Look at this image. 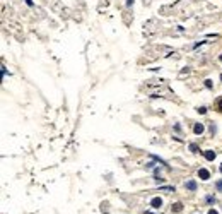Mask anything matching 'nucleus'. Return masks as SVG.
<instances>
[{
    "mask_svg": "<svg viewBox=\"0 0 222 214\" xmlns=\"http://www.w3.org/2000/svg\"><path fill=\"white\" fill-rule=\"evenodd\" d=\"M198 177H200L202 180H209V178H210V171L205 170V168H200V170H198Z\"/></svg>",
    "mask_w": 222,
    "mask_h": 214,
    "instance_id": "obj_1",
    "label": "nucleus"
},
{
    "mask_svg": "<svg viewBox=\"0 0 222 214\" xmlns=\"http://www.w3.org/2000/svg\"><path fill=\"white\" fill-rule=\"evenodd\" d=\"M214 201H215V199H214L212 195H209V197H207V202H214Z\"/></svg>",
    "mask_w": 222,
    "mask_h": 214,
    "instance_id": "obj_14",
    "label": "nucleus"
},
{
    "mask_svg": "<svg viewBox=\"0 0 222 214\" xmlns=\"http://www.w3.org/2000/svg\"><path fill=\"white\" fill-rule=\"evenodd\" d=\"M217 190H219V192H222V180H219V182H217Z\"/></svg>",
    "mask_w": 222,
    "mask_h": 214,
    "instance_id": "obj_12",
    "label": "nucleus"
},
{
    "mask_svg": "<svg viewBox=\"0 0 222 214\" xmlns=\"http://www.w3.org/2000/svg\"><path fill=\"white\" fill-rule=\"evenodd\" d=\"M181 209H183V204H181V202H176V204H173V211H174V213H180Z\"/></svg>",
    "mask_w": 222,
    "mask_h": 214,
    "instance_id": "obj_6",
    "label": "nucleus"
},
{
    "mask_svg": "<svg viewBox=\"0 0 222 214\" xmlns=\"http://www.w3.org/2000/svg\"><path fill=\"white\" fill-rule=\"evenodd\" d=\"M198 113H202V115H205V113H207V108H205V106H202V108H198Z\"/></svg>",
    "mask_w": 222,
    "mask_h": 214,
    "instance_id": "obj_9",
    "label": "nucleus"
},
{
    "mask_svg": "<svg viewBox=\"0 0 222 214\" xmlns=\"http://www.w3.org/2000/svg\"><path fill=\"white\" fill-rule=\"evenodd\" d=\"M209 214H219V213H217L215 209H210V211H209Z\"/></svg>",
    "mask_w": 222,
    "mask_h": 214,
    "instance_id": "obj_15",
    "label": "nucleus"
},
{
    "mask_svg": "<svg viewBox=\"0 0 222 214\" xmlns=\"http://www.w3.org/2000/svg\"><path fill=\"white\" fill-rule=\"evenodd\" d=\"M215 130H217V127L212 123V125H210V132H212V134H215Z\"/></svg>",
    "mask_w": 222,
    "mask_h": 214,
    "instance_id": "obj_13",
    "label": "nucleus"
},
{
    "mask_svg": "<svg viewBox=\"0 0 222 214\" xmlns=\"http://www.w3.org/2000/svg\"><path fill=\"white\" fill-rule=\"evenodd\" d=\"M203 130H205V127H203V123H195V127H193V132H195L197 135H200V134H203Z\"/></svg>",
    "mask_w": 222,
    "mask_h": 214,
    "instance_id": "obj_3",
    "label": "nucleus"
},
{
    "mask_svg": "<svg viewBox=\"0 0 222 214\" xmlns=\"http://www.w3.org/2000/svg\"><path fill=\"white\" fill-rule=\"evenodd\" d=\"M205 86L210 89V87H212V81H210V79H207V81H205Z\"/></svg>",
    "mask_w": 222,
    "mask_h": 214,
    "instance_id": "obj_11",
    "label": "nucleus"
},
{
    "mask_svg": "<svg viewBox=\"0 0 222 214\" xmlns=\"http://www.w3.org/2000/svg\"><path fill=\"white\" fill-rule=\"evenodd\" d=\"M221 81H222V75H221Z\"/></svg>",
    "mask_w": 222,
    "mask_h": 214,
    "instance_id": "obj_21",
    "label": "nucleus"
},
{
    "mask_svg": "<svg viewBox=\"0 0 222 214\" xmlns=\"http://www.w3.org/2000/svg\"><path fill=\"white\" fill-rule=\"evenodd\" d=\"M145 214H154V213H150V211H147V213H145Z\"/></svg>",
    "mask_w": 222,
    "mask_h": 214,
    "instance_id": "obj_18",
    "label": "nucleus"
},
{
    "mask_svg": "<svg viewBox=\"0 0 222 214\" xmlns=\"http://www.w3.org/2000/svg\"><path fill=\"white\" fill-rule=\"evenodd\" d=\"M161 190H169V192H174V187H161Z\"/></svg>",
    "mask_w": 222,
    "mask_h": 214,
    "instance_id": "obj_10",
    "label": "nucleus"
},
{
    "mask_svg": "<svg viewBox=\"0 0 222 214\" xmlns=\"http://www.w3.org/2000/svg\"><path fill=\"white\" fill-rule=\"evenodd\" d=\"M221 173H222V165H221Z\"/></svg>",
    "mask_w": 222,
    "mask_h": 214,
    "instance_id": "obj_20",
    "label": "nucleus"
},
{
    "mask_svg": "<svg viewBox=\"0 0 222 214\" xmlns=\"http://www.w3.org/2000/svg\"><path fill=\"white\" fill-rule=\"evenodd\" d=\"M219 58H221V62H222V55H221V57H219Z\"/></svg>",
    "mask_w": 222,
    "mask_h": 214,
    "instance_id": "obj_19",
    "label": "nucleus"
},
{
    "mask_svg": "<svg viewBox=\"0 0 222 214\" xmlns=\"http://www.w3.org/2000/svg\"><path fill=\"white\" fill-rule=\"evenodd\" d=\"M190 149H192V153H198V151H200L197 144H190Z\"/></svg>",
    "mask_w": 222,
    "mask_h": 214,
    "instance_id": "obj_8",
    "label": "nucleus"
},
{
    "mask_svg": "<svg viewBox=\"0 0 222 214\" xmlns=\"http://www.w3.org/2000/svg\"><path fill=\"white\" fill-rule=\"evenodd\" d=\"M150 206H152L154 209H161V206H162V199H161V197H154V199L150 201Z\"/></svg>",
    "mask_w": 222,
    "mask_h": 214,
    "instance_id": "obj_2",
    "label": "nucleus"
},
{
    "mask_svg": "<svg viewBox=\"0 0 222 214\" xmlns=\"http://www.w3.org/2000/svg\"><path fill=\"white\" fill-rule=\"evenodd\" d=\"M26 3H27V5H32V0H26Z\"/></svg>",
    "mask_w": 222,
    "mask_h": 214,
    "instance_id": "obj_16",
    "label": "nucleus"
},
{
    "mask_svg": "<svg viewBox=\"0 0 222 214\" xmlns=\"http://www.w3.org/2000/svg\"><path fill=\"white\" fill-rule=\"evenodd\" d=\"M215 108H217L219 111H222V96H219V98L215 99Z\"/></svg>",
    "mask_w": 222,
    "mask_h": 214,
    "instance_id": "obj_7",
    "label": "nucleus"
},
{
    "mask_svg": "<svg viewBox=\"0 0 222 214\" xmlns=\"http://www.w3.org/2000/svg\"><path fill=\"white\" fill-rule=\"evenodd\" d=\"M203 156H205V159H207V161H214V159H215V153H214L212 149L205 151V153H203Z\"/></svg>",
    "mask_w": 222,
    "mask_h": 214,
    "instance_id": "obj_4",
    "label": "nucleus"
},
{
    "mask_svg": "<svg viewBox=\"0 0 222 214\" xmlns=\"http://www.w3.org/2000/svg\"><path fill=\"white\" fill-rule=\"evenodd\" d=\"M185 187H186L188 190L195 192V190H197V182H195V180H190V182H186V183H185Z\"/></svg>",
    "mask_w": 222,
    "mask_h": 214,
    "instance_id": "obj_5",
    "label": "nucleus"
},
{
    "mask_svg": "<svg viewBox=\"0 0 222 214\" xmlns=\"http://www.w3.org/2000/svg\"><path fill=\"white\" fill-rule=\"evenodd\" d=\"M133 3V0H127V5H132Z\"/></svg>",
    "mask_w": 222,
    "mask_h": 214,
    "instance_id": "obj_17",
    "label": "nucleus"
}]
</instances>
